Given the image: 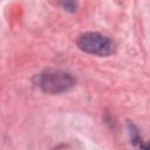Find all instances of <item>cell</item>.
Masks as SVG:
<instances>
[{
	"label": "cell",
	"instance_id": "1",
	"mask_svg": "<svg viewBox=\"0 0 150 150\" xmlns=\"http://www.w3.org/2000/svg\"><path fill=\"white\" fill-rule=\"evenodd\" d=\"M33 83L43 93L56 95L69 91L76 84V77L66 70L46 69L35 74Z\"/></svg>",
	"mask_w": 150,
	"mask_h": 150
},
{
	"label": "cell",
	"instance_id": "2",
	"mask_svg": "<svg viewBox=\"0 0 150 150\" xmlns=\"http://www.w3.org/2000/svg\"><path fill=\"white\" fill-rule=\"evenodd\" d=\"M76 45L82 52L97 56H109L116 52L114 40L97 32L82 33L77 38Z\"/></svg>",
	"mask_w": 150,
	"mask_h": 150
},
{
	"label": "cell",
	"instance_id": "3",
	"mask_svg": "<svg viewBox=\"0 0 150 150\" xmlns=\"http://www.w3.org/2000/svg\"><path fill=\"white\" fill-rule=\"evenodd\" d=\"M127 129H128V134H129V138H130V143L134 146L141 148V149H148V144L145 143V141L143 139L139 129L131 122L127 123Z\"/></svg>",
	"mask_w": 150,
	"mask_h": 150
}]
</instances>
